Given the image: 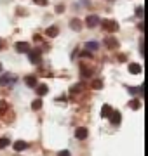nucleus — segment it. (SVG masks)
Here are the masks:
<instances>
[{
  "instance_id": "6",
  "label": "nucleus",
  "mask_w": 148,
  "mask_h": 156,
  "mask_svg": "<svg viewBox=\"0 0 148 156\" xmlns=\"http://www.w3.org/2000/svg\"><path fill=\"white\" fill-rule=\"evenodd\" d=\"M87 134H89V132H87V128H86V127H79L77 130H75V137H77V139H80V140L86 139Z\"/></svg>"
},
{
  "instance_id": "17",
  "label": "nucleus",
  "mask_w": 148,
  "mask_h": 156,
  "mask_svg": "<svg viewBox=\"0 0 148 156\" xmlns=\"http://www.w3.org/2000/svg\"><path fill=\"white\" fill-rule=\"evenodd\" d=\"M98 47H99V45H98V42H87L86 44V49L89 50V52H92V50H98Z\"/></svg>"
},
{
  "instance_id": "7",
  "label": "nucleus",
  "mask_w": 148,
  "mask_h": 156,
  "mask_svg": "<svg viewBox=\"0 0 148 156\" xmlns=\"http://www.w3.org/2000/svg\"><path fill=\"white\" fill-rule=\"evenodd\" d=\"M105 45L110 47V49H117V47H119V40L113 38V37H106V38H105Z\"/></svg>"
},
{
  "instance_id": "25",
  "label": "nucleus",
  "mask_w": 148,
  "mask_h": 156,
  "mask_svg": "<svg viewBox=\"0 0 148 156\" xmlns=\"http://www.w3.org/2000/svg\"><path fill=\"white\" fill-rule=\"evenodd\" d=\"M80 56H82V57H92V54L89 52V50H84V52H82Z\"/></svg>"
},
{
  "instance_id": "14",
  "label": "nucleus",
  "mask_w": 148,
  "mask_h": 156,
  "mask_svg": "<svg viewBox=\"0 0 148 156\" xmlns=\"http://www.w3.org/2000/svg\"><path fill=\"white\" fill-rule=\"evenodd\" d=\"M24 82H26V85H28V87H31V89H33V87H37V78L31 76V75L24 78Z\"/></svg>"
},
{
  "instance_id": "4",
  "label": "nucleus",
  "mask_w": 148,
  "mask_h": 156,
  "mask_svg": "<svg viewBox=\"0 0 148 156\" xmlns=\"http://www.w3.org/2000/svg\"><path fill=\"white\" fill-rule=\"evenodd\" d=\"M28 56H30V61L33 62V64H39L40 59H42V57H40V50H30Z\"/></svg>"
},
{
  "instance_id": "28",
  "label": "nucleus",
  "mask_w": 148,
  "mask_h": 156,
  "mask_svg": "<svg viewBox=\"0 0 148 156\" xmlns=\"http://www.w3.org/2000/svg\"><path fill=\"white\" fill-rule=\"evenodd\" d=\"M57 156H70V151H59V153H57Z\"/></svg>"
},
{
  "instance_id": "8",
  "label": "nucleus",
  "mask_w": 148,
  "mask_h": 156,
  "mask_svg": "<svg viewBox=\"0 0 148 156\" xmlns=\"http://www.w3.org/2000/svg\"><path fill=\"white\" fill-rule=\"evenodd\" d=\"M16 50H17V52H21V54H23V52H30V44H28V42H17V44H16Z\"/></svg>"
},
{
  "instance_id": "3",
  "label": "nucleus",
  "mask_w": 148,
  "mask_h": 156,
  "mask_svg": "<svg viewBox=\"0 0 148 156\" xmlns=\"http://www.w3.org/2000/svg\"><path fill=\"white\" fill-rule=\"evenodd\" d=\"M86 24L89 26V28H94V26H98V24H99V17H98L96 14H91V16H87Z\"/></svg>"
},
{
  "instance_id": "1",
  "label": "nucleus",
  "mask_w": 148,
  "mask_h": 156,
  "mask_svg": "<svg viewBox=\"0 0 148 156\" xmlns=\"http://www.w3.org/2000/svg\"><path fill=\"white\" fill-rule=\"evenodd\" d=\"M103 24V28L106 30V31H112V33H115L117 30H119V23L113 21V19H105V21H99Z\"/></svg>"
},
{
  "instance_id": "15",
  "label": "nucleus",
  "mask_w": 148,
  "mask_h": 156,
  "mask_svg": "<svg viewBox=\"0 0 148 156\" xmlns=\"http://www.w3.org/2000/svg\"><path fill=\"white\" fill-rule=\"evenodd\" d=\"M80 73H82V76H84V78L92 76V69H91V68H87V66H82V68H80Z\"/></svg>"
},
{
  "instance_id": "27",
  "label": "nucleus",
  "mask_w": 148,
  "mask_h": 156,
  "mask_svg": "<svg viewBox=\"0 0 148 156\" xmlns=\"http://www.w3.org/2000/svg\"><path fill=\"white\" fill-rule=\"evenodd\" d=\"M139 52H141V56H145V45H143V40L139 42Z\"/></svg>"
},
{
  "instance_id": "12",
  "label": "nucleus",
  "mask_w": 148,
  "mask_h": 156,
  "mask_svg": "<svg viewBox=\"0 0 148 156\" xmlns=\"http://www.w3.org/2000/svg\"><path fill=\"white\" fill-rule=\"evenodd\" d=\"M57 33H59V30H57L56 26H49V28L46 30V35H47V37H51V38L57 37Z\"/></svg>"
},
{
  "instance_id": "18",
  "label": "nucleus",
  "mask_w": 148,
  "mask_h": 156,
  "mask_svg": "<svg viewBox=\"0 0 148 156\" xmlns=\"http://www.w3.org/2000/svg\"><path fill=\"white\" fill-rule=\"evenodd\" d=\"M129 108H132V109H139V108H141V101L132 99L131 102H129Z\"/></svg>"
},
{
  "instance_id": "9",
  "label": "nucleus",
  "mask_w": 148,
  "mask_h": 156,
  "mask_svg": "<svg viewBox=\"0 0 148 156\" xmlns=\"http://www.w3.org/2000/svg\"><path fill=\"white\" fill-rule=\"evenodd\" d=\"M14 149H16V151L28 149V142H24V140H16V142H14Z\"/></svg>"
},
{
  "instance_id": "23",
  "label": "nucleus",
  "mask_w": 148,
  "mask_h": 156,
  "mask_svg": "<svg viewBox=\"0 0 148 156\" xmlns=\"http://www.w3.org/2000/svg\"><path fill=\"white\" fill-rule=\"evenodd\" d=\"M92 89H103V82L101 80H94V82H92Z\"/></svg>"
},
{
  "instance_id": "26",
  "label": "nucleus",
  "mask_w": 148,
  "mask_h": 156,
  "mask_svg": "<svg viewBox=\"0 0 148 156\" xmlns=\"http://www.w3.org/2000/svg\"><path fill=\"white\" fill-rule=\"evenodd\" d=\"M35 4H39V5H47V0H33Z\"/></svg>"
},
{
  "instance_id": "20",
  "label": "nucleus",
  "mask_w": 148,
  "mask_h": 156,
  "mask_svg": "<svg viewBox=\"0 0 148 156\" xmlns=\"http://www.w3.org/2000/svg\"><path fill=\"white\" fill-rule=\"evenodd\" d=\"M31 108H33L35 111H39L40 108H42V101H40V99H35L33 102H31Z\"/></svg>"
},
{
  "instance_id": "19",
  "label": "nucleus",
  "mask_w": 148,
  "mask_h": 156,
  "mask_svg": "<svg viewBox=\"0 0 148 156\" xmlns=\"http://www.w3.org/2000/svg\"><path fill=\"white\" fill-rule=\"evenodd\" d=\"M70 90H72L73 94H79V92H82V90H84V85H82V83H75Z\"/></svg>"
},
{
  "instance_id": "13",
  "label": "nucleus",
  "mask_w": 148,
  "mask_h": 156,
  "mask_svg": "<svg viewBox=\"0 0 148 156\" xmlns=\"http://www.w3.org/2000/svg\"><path fill=\"white\" fill-rule=\"evenodd\" d=\"M129 73H132V75L141 73V66H139V64H136V62H131V64H129Z\"/></svg>"
},
{
  "instance_id": "30",
  "label": "nucleus",
  "mask_w": 148,
  "mask_h": 156,
  "mask_svg": "<svg viewBox=\"0 0 148 156\" xmlns=\"http://www.w3.org/2000/svg\"><path fill=\"white\" fill-rule=\"evenodd\" d=\"M0 49H2V42H0Z\"/></svg>"
},
{
  "instance_id": "5",
  "label": "nucleus",
  "mask_w": 148,
  "mask_h": 156,
  "mask_svg": "<svg viewBox=\"0 0 148 156\" xmlns=\"http://www.w3.org/2000/svg\"><path fill=\"white\" fill-rule=\"evenodd\" d=\"M110 122L113 123V125H120V122H122V115H120V111H112V115H110Z\"/></svg>"
},
{
  "instance_id": "11",
  "label": "nucleus",
  "mask_w": 148,
  "mask_h": 156,
  "mask_svg": "<svg viewBox=\"0 0 148 156\" xmlns=\"http://www.w3.org/2000/svg\"><path fill=\"white\" fill-rule=\"evenodd\" d=\"M70 26H72V30H75V31H80V30H82V21H80V19H72V21H70Z\"/></svg>"
},
{
  "instance_id": "24",
  "label": "nucleus",
  "mask_w": 148,
  "mask_h": 156,
  "mask_svg": "<svg viewBox=\"0 0 148 156\" xmlns=\"http://www.w3.org/2000/svg\"><path fill=\"white\" fill-rule=\"evenodd\" d=\"M136 16L138 17H143V7H138V9H136Z\"/></svg>"
},
{
  "instance_id": "31",
  "label": "nucleus",
  "mask_w": 148,
  "mask_h": 156,
  "mask_svg": "<svg viewBox=\"0 0 148 156\" xmlns=\"http://www.w3.org/2000/svg\"><path fill=\"white\" fill-rule=\"evenodd\" d=\"M0 71H2V64H0Z\"/></svg>"
},
{
  "instance_id": "21",
  "label": "nucleus",
  "mask_w": 148,
  "mask_h": 156,
  "mask_svg": "<svg viewBox=\"0 0 148 156\" xmlns=\"http://www.w3.org/2000/svg\"><path fill=\"white\" fill-rule=\"evenodd\" d=\"M7 108H9V104H7L6 101H0V115H4L7 111Z\"/></svg>"
},
{
  "instance_id": "29",
  "label": "nucleus",
  "mask_w": 148,
  "mask_h": 156,
  "mask_svg": "<svg viewBox=\"0 0 148 156\" xmlns=\"http://www.w3.org/2000/svg\"><path fill=\"white\" fill-rule=\"evenodd\" d=\"M56 12H63V5H57L56 7Z\"/></svg>"
},
{
  "instance_id": "22",
  "label": "nucleus",
  "mask_w": 148,
  "mask_h": 156,
  "mask_svg": "<svg viewBox=\"0 0 148 156\" xmlns=\"http://www.w3.org/2000/svg\"><path fill=\"white\" fill-rule=\"evenodd\" d=\"M7 146H9V139L7 137H2L0 139V149H6Z\"/></svg>"
},
{
  "instance_id": "2",
  "label": "nucleus",
  "mask_w": 148,
  "mask_h": 156,
  "mask_svg": "<svg viewBox=\"0 0 148 156\" xmlns=\"http://www.w3.org/2000/svg\"><path fill=\"white\" fill-rule=\"evenodd\" d=\"M16 82V76L12 75V73H4V75H0V87H6V85H11Z\"/></svg>"
},
{
  "instance_id": "16",
  "label": "nucleus",
  "mask_w": 148,
  "mask_h": 156,
  "mask_svg": "<svg viewBox=\"0 0 148 156\" xmlns=\"http://www.w3.org/2000/svg\"><path fill=\"white\" fill-rule=\"evenodd\" d=\"M47 90H49V89H47V85H46V83L37 85V94H39V95H46V94H47Z\"/></svg>"
},
{
  "instance_id": "10",
  "label": "nucleus",
  "mask_w": 148,
  "mask_h": 156,
  "mask_svg": "<svg viewBox=\"0 0 148 156\" xmlns=\"http://www.w3.org/2000/svg\"><path fill=\"white\" fill-rule=\"evenodd\" d=\"M112 111H113V108L110 106V104H105V106L101 108V116L103 118H108L110 115H112Z\"/></svg>"
}]
</instances>
